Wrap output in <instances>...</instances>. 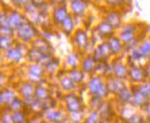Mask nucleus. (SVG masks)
<instances>
[{"label":"nucleus","mask_w":150,"mask_h":123,"mask_svg":"<svg viewBox=\"0 0 150 123\" xmlns=\"http://www.w3.org/2000/svg\"><path fill=\"white\" fill-rule=\"evenodd\" d=\"M148 99L149 97L144 93L142 92L138 87L137 88V90L133 93V97H132V101L131 104L134 107H144L146 104H148Z\"/></svg>","instance_id":"nucleus-1"},{"label":"nucleus","mask_w":150,"mask_h":123,"mask_svg":"<svg viewBox=\"0 0 150 123\" xmlns=\"http://www.w3.org/2000/svg\"><path fill=\"white\" fill-rule=\"evenodd\" d=\"M136 29L137 28L134 25H128L125 27L123 31L121 32V35H120V41L125 44L133 42V41L134 40V32H136Z\"/></svg>","instance_id":"nucleus-2"},{"label":"nucleus","mask_w":150,"mask_h":123,"mask_svg":"<svg viewBox=\"0 0 150 123\" xmlns=\"http://www.w3.org/2000/svg\"><path fill=\"white\" fill-rule=\"evenodd\" d=\"M128 77L134 83H142L145 80V71H143L137 66H132L129 69Z\"/></svg>","instance_id":"nucleus-3"},{"label":"nucleus","mask_w":150,"mask_h":123,"mask_svg":"<svg viewBox=\"0 0 150 123\" xmlns=\"http://www.w3.org/2000/svg\"><path fill=\"white\" fill-rule=\"evenodd\" d=\"M90 87H91L92 92H93L94 94L98 93L100 95H104L107 90V87H105L104 84L101 82L99 79H93L91 82L90 84Z\"/></svg>","instance_id":"nucleus-4"},{"label":"nucleus","mask_w":150,"mask_h":123,"mask_svg":"<svg viewBox=\"0 0 150 123\" xmlns=\"http://www.w3.org/2000/svg\"><path fill=\"white\" fill-rule=\"evenodd\" d=\"M128 72H129V69H127V67L123 64H116L114 69V74L116 76V78L119 80L125 79L128 77Z\"/></svg>","instance_id":"nucleus-5"},{"label":"nucleus","mask_w":150,"mask_h":123,"mask_svg":"<svg viewBox=\"0 0 150 123\" xmlns=\"http://www.w3.org/2000/svg\"><path fill=\"white\" fill-rule=\"evenodd\" d=\"M109 48H110V51H112L115 54H117L123 49V43L120 41V39L115 37H112L109 40Z\"/></svg>","instance_id":"nucleus-6"},{"label":"nucleus","mask_w":150,"mask_h":123,"mask_svg":"<svg viewBox=\"0 0 150 123\" xmlns=\"http://www.w3.org/2000/svg\"><path fill=\"white\" fill-rule=\"evenodd\" d=\"M107 23L109 25H111V27L114 29V28H119L120 25H121V17H120V15L117 13V12H112L110 13L107 18Z\"/></svg>","instance_id":"nucleus-7"},{"label":"nucleus","mask_w":150,"mask_h":123,"mask_svg":"<svg viewBox=\"0 0 150 123\" xmlns=\"http://www.w3.org/2000/svg\"><path fill=\"white\" fill-rule=\"evenodd\" d=\"M117 95L120 98V100H121L123 103H125V104L131 103L132 97H133V93L126 87H125Z\"/></svg>","instance_id":"nucleus-8"},{"label":"nucleus","mask_w":150,"mask_h":123,"mask_svg":"<svg viewBox=\"0 0 150 123\" xmlns=\"http://www.w3.org/2000/svg\"><path fill=\"white\" fill-rule=\"evenodd\" d=\"M142 58H149L150 57V40L145 41L139 47L137 48Z\"/></svg>","instance_id":"nucleus-9"},{"label":"nucleus","mask_w":150,"mask_h":123,"mask_svg":"<svg viewBox=\"0 0 150 123\" xmlns=\"http://www.w3.org/2000/svg\"><path fill=\"white\" fill-rule=\"evenodd\" d=\"M18 36H20L23 40H29L33 37V29L29 27L26 26L20 27V31H18Z\"/></svg>","instance_id":"nucleus-10"},{"label":"nucleus","mask_w":150,"mask_h":123,"mask_svg":"<svg viewBox=\"0 0 150 123\" xmlns=\"http://www.w3.org/2000/svg\"><path fill=\"white\" fill-rule=\"evenodd\" d=\"M124 87H125V84L119 79L112 80L109 86H107V89L110 88L112 90V92H115V93H116V94H118Z\"/></svg>","instance_id":"nucleus-11"},{"label":"nucleus","mask_w":150,"mask_h":123,"mask_svg":"<svg viewBox=\"0 0 150 123\" xmlns=\"http://www.w3.org/2000/svg\"><path fill=\"white\" fill-rule=\"evenodd\" d=\"M55 20H57L58 22H63L67 19L66 9L63 7H61L57 11H55Z\"/></svg>","instance_id":"nucleus-12"},{"label":"nucleus","mask_w":150,"mask_h":123,"mask_svg":"<svg viewBox=\"0 0 150 123\" xmlns=\"http://www.w3.org/2000/svg\"><path fill=\"white\" fill-rule=\"evenodd\" d=\"M99 31L102 33V35H107L112 31V28L107 22H103L99 26Z\"/></svg>","instance_id":"nucleus-13"},{"label":"nucleus","mask_w":150,"mask_h":123,"mask_svg":"<svg viewBox=\"0 0 150 123\" xmlns=\"http://www.w3.org/2000/svg\"><path fill=\"white\" fill-rule=\"evenodd\" d=\"M71 7H72V10L75 13H81L82 11L85 9L86 6L84 5V3L79 1V2H73Z\"/></svg>","instance_id":"nucleus-14"},{"label":"nucleus","mask_w":150,"mask_h":123,"mask_svg":"<svg viewBox=\"0 0 150 123\" xmlns=\"http://www.w3.org/2000/svg\"><path fill=\"white\" fill-rule=\"evenodd\" d=\"M138 88L142 92H144V93L150 98V80L144 82L142 84H140V86L138 87Z\"/></svg>","instance_id":"nucleus-15"},{"label":"nucleus","mask_w":150,"mask_h":123,"mask_svg":"<svg viewBox=\"0 0 150 123\" xmlns=\"http://www.w3.org/2000/svg\"><path fill=\"white\" fill-rule=\"evenodd\" d=\"M62 28H63V29L65 30L66 32H70L71 30V29H72V27H73V23H72V20H71V19H70V18H67L63 22H62Z\"/></svg>","instance_id":"nucleus-16"},{"label":"nucleus","mask_w":150,"mask_h":123,"mask_svg":"<svg viewBox=\"0 0 150 123\" xmlns=\"http://www.w3.org/2000/svg\"><path fill=\"white\" fill-rule=\"evenodd\" d=\"M76 39H77V43L81 47V46H83L86 43L87 37H86V35H85L84 32L81 31V32H79V34H77Z\"/></svg>","instance_id":"nucleus-17"},{"label":"nucleus","mask_w":150,"mask_h":123,"mask_svg":"<svg viewBox=\"0 0 150 123\" xmlns=\"http://www.w3.org/2000/svg\"><path fill=\"white\" fill-rule=\"evenodd\" d=\"M129 123H143L144 119L138 114H133L132 116L128 119Z\"/></svg>","instance_id":"nucleus-18"},{"label":"nucleus","mask_w":150,"mask_h":123,"mask_svg":"<svg viewBox=\"0 0 150 123\" xmlns=\"http://www.w3.org/2000/svg\"><path fill=\"white\" fill-rule=\"evenodd\" d=\"M20 21H21L20 16L18 13H13L11 15V18L9 19V22L11 23V24H13V25H19Z\"/></svg>","instance_id":"nucleus-19"},{"label":"nucleus","mask_w":150,"mask_h":123,"mask_svg":"<svg viewBox=\"0 0 150 123\" xmlns=\"http://www.w3.org/2000/svg\"><path fill=\"white\" fill-rule=\"evenodd\" d=\"M92 67H93V61L91 60L87 59L86 61H84V69L86 70V72H90Z\"/></svg>","instance_id":"nucleus-20"},{"label":"nucleus","mask_w":150,"mask_h":123,"mask_svg":"<svg viewBox=\"0 0 150 123\" xmlns=\"http://www.w3.org/2000/svg\"><path fill=\"white\" fill-rule=\"evenodd\" d=\"M147 110H148V112H149V114H150V102L147 104Z\"/></svg>","instance_id":"nucleus-21"},{"label":"nucleus","mask_w":150,"mask_h":123,"mask_svg":"<svg viewBox=\"0 0 150 123\" xmlns=\"http://www.w3.org/2000/svg\"><path fill=\"white\" fill-rule=\"evenodd\" d=\"M148 65H149V67H150V57L148 58Z\"/></svg>","instance_id":"nucleus-22"}]
</instances>
